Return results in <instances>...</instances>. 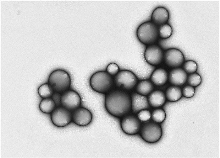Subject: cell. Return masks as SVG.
<instances>
[{"instance_id":"9","label":"cell","mask_w":220,"mask_h":158,"mask_svg":"<svg viewBox=\"0 0 220 158\" xmlns=\"http://www.w3.org/2000/svg\"><path fill=\"white\" fill-rule=\"evenodd\" d=\"M144 58L146 62L152 66L160 64L163 58V54L162 48L158 45L151 44L146 48Z\"/></svg>"},{"instance_id":"2","label":"cell","mask_w":220,"mask_h":158,"mask_svg":"<svg viewBox=\"0 0 220 158\" xmlns=\"http://www.w3.org/2000/svg\"><path fill=\"white\" fill-rule=\"evenodd\" d=\"M90 84L95 92L106 94L113 88L114 84V78L107 71H98L91 76Z\"/></svg>"},{"instance_id":"21","label":"cell","mask_w":220,"mask_h":158,"mask_svg":"<svg viewBox=\"0 0 220 158\" xmlns=\"http://www.w3.org/2000/svg\"><path fill=\"white\" fill-rule=\"evenodd\" d=\"M38 92L41 97L45 98L51 97L54 92L50 85L48 83H46L39 87Z\"/></svg>"},{"instance_id":"13","label":"cell","mask_w":220,"mask_h":158,"mask_svg":"<svg viewBox=\"0 0 220 158\" xmlns=\"http://www.w3.org/2000/svg\"><path fill=\"white\" fill-rule=\"evenodd\" d=\"M131 97V110L133 113L136 114L141 110L150 108V106L146 96L134 92L132 94Z\"/></svg>"},{"instance_id":"5","label":"cell","mask_w":220,"mask_h":158,"mask_svg":"<svg viewBox=\"0 0 220 158\" xmlns=\"http://www.w3.org/2000/svg\"><path fill=\"white\" fill-rule=\"evenodd\" d=\"M114 83L119 89L129 91L132 89L138 82V78L132 72L127 70L119 71L114 78Z\"/></svg>"},{"instance_id":"27","label":"cell","mask_w":220,"mask_h":158,"mask_svg":"<svg viewBox=\"0 0 220 158\" xmlns=\"http://www.w3.org/2000/svg\"><path fill=\"white\" fill-rule=\"evenodd\" d=\"M119 70L118 66L114 63H110L107 65L106 68L107 72L112 76L116 75L119 72Z\"/></svg>"},{"instance_id":"4","label":"cell","mask_w":220,"mask_h":158,"mask_svg":"<svg viewBox=\"0 0 220 158\" xmlns=\"http://www.w3.org/2000/svg\"><path fill=\"white\" fill-rule=\"evenodd\" d=\"M157 26L151 21L144 22L138 28L136 35L139 40L145 45H151L156 42L158 37Z\"/></svg>"},{"instance_id":"18","label":"cell","mask_w":220,"mask_h":158,"mask_svg":"<svg viewBox=\"0 0 220 158\" xmlns=\"http://www.w3.org/2000/svg\"><path fill=\"white\" fill-rule=\"evenodd\" d=\"M154 86L153 83L148 80L140 82L136 86L135 91L137 93L146 96L150 94L153 91Z\"/></svg>"},{"instance_id":"6","label":"cell","mask_w":220,"mask_h":158,"mask_svg":"<svg viewBox=\"0 0 220 158\" xmlns=\"http://www.w3.org/2000/svg\"><path fill=\"white\" fill-rule=\"evenodd\" d=\"M140 135L146 142L153 143L158 141L162 135V130L158 124L149 122L145 124L140 129Z\"/></svg>"},{"instance_id":"14","label":"cell","mask_w":220,"mask_h":158,"mask_svg":"<svg viewBox=\"0 0 220 158\" xmlns=\"http://www.w3.org/2000/svg\"><path fill=\"white\" fill-rule=\"evenodd\" d=\"M187 77V73L183 69L177 68L170 71L168 79L171 84L175 86H180L185 83Z\"/></svg>"},{"instance_id":"19","label":"cell","mask_w":220,"mask_h":158,"mask_svg":"<svg viewBox=\"0 0 220 158\" xmlns=\"http://www.w3.org/2000/svg\"><path fill=\"white\" fill-rule=\"evenodd\" d=\"M166 97L169 101L175 102L180 99L182 96L181 88L177 86H171L167 88Z\"/></svg>"},{"instance_id":"24","label":"cell","mask_w":220,"mask_h":158,"mask_svg":"<svg viewBox=\"0 0 220 158\" xmlns=\"http://www.w3.org/2000/svg\"><path fill=\"white\" fill-rule=\"evenodd\" d=\"M188 84L192 87H197L201 83V76L198 74H191L187 77Z\"/></svg>"},{"instance_id":"7","label":"cell","mask_w":220,"mask_h":158,"mask_svg":"<svg viewBox=\"0 0 220 158\" xmlns=\"http://www.w3.org/2000/svg\"><path fill=\"white\" fill-rule=\"evenodd\" d=\"M51 118L55 126L64 127L69 124L72 120V113L61 106L56 107L51 113Z\"/></svg>"},{"instance_id":"25","label":"cell","mask_w":220,"mask_h":158,"mask_svg":"<svg viewBox=\"0 0 220 158\" xmlns=\"http://www.w3.org/2000/svg\"><path fill=\"white\" fill-rule=\"evenodd\" d=\"M197 65L196 63L193 61H186L183 65L184 70L188 74H192L197 70Z\"/></svg>"},{"instance_id":"22","label":"cell","mask_w":220,"mask_h":158,"mask_svg":"<svg viewBox=\"0 0 220 158\" xmlns=\"http://www.w3.org/2000/svg\"><path fill=\"white\" fill-rule=\"evenodd\" d=\"M158 35L162 39H167L172 34L173 30L171 26L165 24L160 26L158 29Z\"/></svg>"},{"instance_id":"8","label":"cell","mask_w":220,"mask_h":158,"mask_svg":"<svg viewBox=\"0 0 220 158\" xmlns=\"http://www.w3.org/2000/svg\"><path fill=\"white\" fill-rule=\"evenodd\" d=\"M61 106L70 111L79 108L81 98L79 93L73 90H68L61 94Z\"/></svg>"},{"instance_id":"20","label":"cell","mask_w":220,"mask_h":158,"mask_svg":"<svg viewBox=\"0 0 220 158\" xmlns=\"http://www.w3.org/2000/svg\"><path fill=\"white\" fill-rule=\"evenodd\" d=\"M56 108L55 103L51 97L44 98L39 104L40 110L46 113H52Z\"/></svg>"},{"instance_id":"17","label":"cell","mask_w":220,"mask_h":158,"mask_svg":"<svg viewBox=\"0 0 220 158\" xmlns=\"http://www.w3.org/2000/svg\"><path fill=\"white\" fill-rule=\"evenodd\" d=\"M148 99L151 106L157 108L164 105L166 101V96L162 91L155 90L150 93Z\"/></svg>"},{"instance_id":"10","label":"cell","mask_w":220,"mask_h":158,"mask_svg":"<svg viewBox=\"0 0 220 158\" xmlns=\"http://www.w3.org/2000/svg\"><path fill=\"white\" fill-rule=\"evenodd\" d=\"M163 58L166 65L171 67H179L183 63L184 60L182 52L175 48L166 50L163 54Z\"/></svg>"},{"instance_id":"16","label":"cell","mask_w":220,"mask_h":158,"mask_svg":"<svg viewBox=\"0 0 220 158\" xmlns=\"http://www.w3.org/2000/svg\"><path fill=\"white\" fill-rule=\"evenodd\" d=\"M168 76V73L165 69L158 68L152 72L151 75V80L154 85L160 86L166 83Z\"/></svg>"},{"instance_id":"1","label":"cell","mask_w":220,"mask_h":158,"mask_svg":"<svg viewBox=\"0 0 220 158\" xmlns=\"http://www.w3.org/2000/svg\"><path fill=\"white\" fill-rule=\"evenodd\" d=\"M104 105L110 114L120 118L128 114L131 110V97L123 90L112 89L105 95Z\"/></svg>"},{"instance_id":"28","label":"cell","mask_w":220,"mask_h":158,"mask_svg":"<svg viewBox=\"0 0 220 158\" xmlns=\"http://www.w3.org/2000/svg\"><path fill=\"white\" fill-rule=\"evenodd\" d=\"M195 93L194 88L190 85L185 86L182 90V93L183 95L187 98H190L193 97Z\"/></svg>"},{"instance_id":"23","label":"cell","mask_w":220,"mask_h":158,"mask_svg":"<svg viewBox=\"0 0 220 158\" xmlns=\"http://www.w3.org/2000/svg\"><path fill=\"white\" fill-rule=\"evenodd\" d=\"M151 117L155 122L161 123L165 119L166 114L165 111L161 108H157L154 110L152 112Z\"/></svg>"},{"instance_id":"15","label":"cell","mask_w":220,"mask_h":158,"mask_svg":"<svg viewBox=\"0 0 220 158\" xmlns=\"http://www.w3.org/2000/svg\"><path fill=\"white\" fill-rule=\"evenodd\" d=\"M169 18L168 11L165 8L162 7L156 8L153 11L151 16L152 22L157 26L166 24Z\"/></svg>"},{"instance_id":"12","label":"cell","mask_w":220,"mask_h":158,"mask_svg":"<svg viewBox=\"0 0 220 158\" xmlns=\"http://www.w3.org/2000/svg\"><path fill=\"white\" fill-rule=\"evenodd\" d=\"M72 119L73 122L80 126H85L89 125L92 119L91 112L84 107L77 108L72 113Z\"/></svg>"},{"instance_id":"3","label":"cell","mask_w":220,"mask_h":158,"mask_svg":"<svg viewBox=\"0 0 220 158\" xmlns=\"http://www.w3.org/2000/svg\"><path fill=\"white\" fill-rule=\"evenodd\" d=\"M71 83L69 75L66 71L63 69L54 70L48 77V83L54 92L61 94L69 90Z\"/></svg>"},{"instance_id":"11","label":"cell","mask_w":220,"mask_h":158,"mask_svg":"<svg viewBox=\"0 0 220 158\" xmlns=\"http://www.w3.org/2000/svg\"><path fill=\"white\" fill-rule=\"evenodd\" d=\"M120 125L123 132L129 135L137 134L141 127L139 120L135 116L132 115L124 117L121 121Z\"/></svg>"},{"instance_id":"29","label":"cell","mask_w":220,"mask_h":158,"mask_svg":"<svg viewBox=\"0 0 220 158\" xmlns=\"http://www.w3.org/2000/svg\"><path fill=\"white\" fill-rule=\"evenodd\" d=\"M61 93L54 92L51 97L54 101L56 107L61 106Z\"/></svg>"},{"instance_id":"26","label":"cell","mask_w":220,"mask_h":158,"mask_svg":"<svg viewBox=\"0 0 220 158\" xmlns=\"http://www.w3.org/2000/svg\"><path fill=\"white\" fill-rule=\"evenodd\" d=\"M137 116L140 120L142 122H146L150 119L151 114L149 111L144 109L138 112Z\"/></svg>"}]
</instances>
